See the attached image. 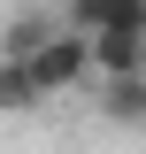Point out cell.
I'll return each instance as SVG.
<instances>
[{
    "instance_id": "2",
    "label": "cell",
    "mask_w": 146,
    "mask_h": 154,
    "mask_svg": "<svg viewBox=\"0 0 146 154\" xmlns=\"http://www.w3.org/2000/svg\"><path fill=\"white\" fill-rule=\"evenodd\" d=\"M62 23H69V31H138L146 38V0H69V16H62Z\"/></svg>"
},
{
    "instance_id": "4",
    "label": "cell",
    "mask_w": 146,
    "mask_h": 154,
    "mask_svg": "<svg viewBox=\"0 0 146 154\" xmlns=\"http://www.w3.org/2000/svg\"><path fill=\"white\" fill-rule=\"evenodd\" d=\"M85 46H92V69L100 77H138L146 69V38L138 31H92Z\"/></svg>"
},
{
    "instance_id": "5",
    "label": "cell",
    "mask_w": 146,
    "mask_h": 154,
    "mask_svg": "<svg viewBox=\"0 0 146 154\" xmlns=\"http://www.w3.org/2000/svg\"><path fill=\"white\" fill-rule=\"evenodd\" d=\"M100 116L123 123V131H138L146 123V69L138 77H108V85H100Z\"/></svg>"
},
{
    "instance_id": "1",
    "label": "cell",
    "mask_w": 146,
    "mask_h": 154,
    "mask_svg": "<svg viewBox=\"0 0 146 154\" xmlns=\"http://www.w3.org/2000/svg\"><path fill=\"white\" fill-rule=\"evenodd\" d=\"M23 69H31L38 100H54V93H69V85H85V77H92V46H85V31H69V23H62V31L46 38Z\"/></svg>"
},
{
    "instance_id": "6",
    "label": "cell",
    "mask_w": 146,
    "mask_h": 154,
    "mask_svg": "<svg viewBox=\"0 0 146 154\" xmlns=\"http://www.w3.org/2000/svg\"><path fill=\"white\" fill-rule=\"evenodd\" d=\"M31 108H46L38 85H31V69L23 62H0V116H31Z\"/></svg>"
},
{
    "instance_id": "3",
    "label": "cell",
    "mask_w": 146,
    "mask_h": 154,
    "mask_svg": "<svg viewBox=\"0 0 146 154\" xmlns=\"http://www.w3.org/2000/svg\"><path fill=\"white\" fill-rule=\"evenodd\" d=\"M54 31H62L54 8H16V16H8V31H0V62H31Z\"/></svg>"
}]
</instances>
